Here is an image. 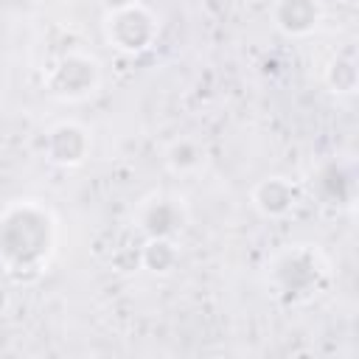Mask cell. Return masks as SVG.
<instances>
[{
    "instance_id": "4",
    "label": "cell",
    "mask_w": 359,
    "mask_h": 359,
    "mask_svg": "<svg viewBox=\"0 0 359 359\" xmlns=\"http://www.w3.org/2000/svg\"><path fill=\"white\" fill-rule=\"evenodd\" d=\"M87 70H95V62H90L84 56H67L59 67H53L50 81H53L56 93H62V95H81L95 84V79H79V73H87Z\"/></svg>"
},
{
    "instance_id": "1",
    "label": "cell",
    "mask_w": 359,
    "mask_h": 359,
    "mask_svg": "<svg viewBox=\"0 0 359 359\" xmlns=\"http://www.w3.org/2000/svg\"><path fill=\"white\" fill-rule=\"evenodd\" d=\"M48 224H50L48 216L42 210H36V208H17V210H11L3 219V224H0V252L11 264H17L20 244H31L39 255H45L48 244H50V238H48L50 227Z\"/></svg>"
},
{
    "instance_id": "2",
    "label": "cell",
    "mask_w": 359,
    "mask_h": 359,
    "mask_svg": "<svg viewBox=\"0 0 359 359\" xmlns=\"http://www.w3.org/2000/svg\"><path fill=\"white\" fill-rule=\"evenodd\" d=\"M154 36V20L146 8L129 6L123 11H112L109 20V39H115L123 50H143Z\"/></svg>"
},
{
    "instance_id": "8",
    "label": "cell",
    "mask_w": 359,
    "mask_h": 359,
    "mask_svg": "<svg viewBox=\"0 0 359 359\" xmlns=\"http://www.w3.org/2000/svg\"><path fill=\"white\" fill-rule=\"evenodd\" d=\"M174 261H177V252L168 238H149V244L143 247V264L151 272H168Z\"/></svg>"
},
{
    "instance_id": "7",
    "label": "cell",
    "mask_w": 359,
    "mask_h": 359,
    "mask_svg": "<svg viewBox=\"0 0 359 359\" xmlns=\"http://www.w3.org/2000/svg\"><path fill=\"white\" fill-rule=\"evenodd\" d=\"M255 205L266 213V216H278L286 213L294 205V188L283 180V177H269L258 185L255 191Z\"/></svg>"
},
{
    "instance_id": "6",
    "label": "cell",
    "mask_w": 359,
    "mask_h": 359,
    "mask_svg": "<svg viewBox=\"0 0 359 359\" xmlns=\"http://www.w3.org/2000/svg\"><path fill=\"white\" fill-rule=\"evenodd\" d=\"M50 154L56 163H81L84 151H87V137L79 126L62 123L50 132Z\"/></svg>"
},
{
    "instance_id": "3",
    "label": "cell",
    "mask_w": 359,
    "mask_h": 359,
    "mask_svg": "<svg viewBox=\"0 0 359 359\" xmlns=\"http://www.w3.org/2000/svg\"><path fill=\"white\" fill-rule=\"evenodd\" d=\"M140 227L151 238H168L182 227V210L171 196H154L140 208Z\"/></svg>"
},
{
    "instance_id": "5",
    "label": "cell",
    "mask_w": 359,
    "mask_h": 359,
    "mask_svg": "<svg viewBox=\"0 0 359 359\" xmlns=\"http://www.w3.org/2000/svg\"><path fill=\"white\" fill-rule=\"evenodd\" d=\"M320 8L314 0H280L278 3V25L286 34H306L317 25Z\"/></svg>"
},
{
    "instance_id": "10",
    "label": "cell",
    "mask_w": 359,
    "mask_h": 359,
    "mask_svg": "<svg viewBox=\"0 0 359 359\" xmlns=\"http://www.w3.org/2000/svg\"><path fill=\"white\" fill-rule=\"evenodd\" d=\"M107 3V8H112V11H123V8H129V6H137V0H104Z\"/></svg>"
},
{
    "instance_id": "9",
    "label": "cell",
    "mask_w": 359,
    "mask_h": 359,
    "mask_svg": "<svg viewBox=\"0 0 359 359\" xmlns=\"http://www.w3.org/2000/svg\"><path fill=\"white\" fill-rule=\"evenodd\" d=\"M202 151L194 140H177L168 151V163L174 171H191V168H199L202 165Z\"/></svg>"
}]
</instances>
